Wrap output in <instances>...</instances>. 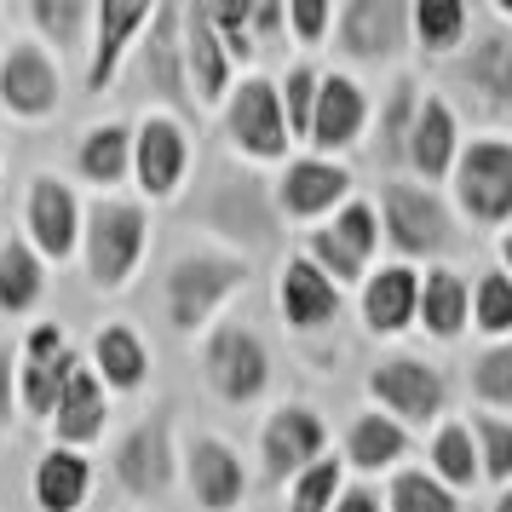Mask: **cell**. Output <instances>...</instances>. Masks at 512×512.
<instances>
[{
	"label": "cell",
	"instance_id": "cell-35",
	"mask_svg": "<svg viewBox=\"0 0 512 512\" xmlns=\"http://www.w3.org/2000/svg\"><path fill=\"white\" fill-rule=\"evenodd\" d=\"M29 24L41 47L58 52H87V35H93V0H29Z\"/></svg>",
	"mask_w": 512,
	"mask_h": 512
},
{
	"label": "cell",
	"instance_id": "cell-8",
	"mask_svg": "<svg viewBox=\"0 0 512 512\" xmlns=\"http://www.w3.org/2000/svg\"><path fill=\"white\" fill-rule=\"evenodd\" d=\"M455 202L472 225H512V139H472L449 167Z\"/></svg>",
	"mask_w": 512,
	"mask_h": 512
},
{
	"label": "cell",
	"instance_id": "cell-5",
	"mask_svg": "<svg viewBox=\"0 0 512 512\" xmlns=\"http://www.w3.org/2000/svg\"><path fill=\"white\" fill-rule=\"evenodd\" d=\"M219 116H225V139L236 144V156H248V162H288V121H282V98H277V81L271 75H242L225 104H219Z\"/></svg>",
	"mask_w": 512,
	"mask_h": 512
},
{
	"label": "cell",
	"instance_id": "cell-11",
	"mask_svg": "<svg viewBox=\"0 0 512 512\" xmlns=\"http://www.w3.org/2000/svg\"><path fill=\"white\" fill-rule=\"evenodd\" d=\"M328 29L351 64H392L409 47V6L403 0H340Z\"/></svg>",
	"mask_w": 512,
	"mask_h": 512
},
{
	"label": "cell",
	"instance_id": "cell-13",
	"mask_svg": "<svg viewBox=\"0 0 512 512\" xmlns=\"http://www.w3.org/2000/svg\"><path fill=\"white\" fill-rule=\"evenodd\" d=\"M179 472V449H173V415L150 409V415L116 443V484L139 501H162Z\"/></svg>",
	"mask_w": 512,
	"mask_h": 512
},
{
	"label": "cell",
	"instance_id": "cell-37",
	"mask_svg": "<svg viewBox=\"0 0 512 512\" xmlns=\"http://www.w3.org/2000/svg\"><path fill=\"white\" fill-rule=\"evenodd\" d=\"M415 104H420V87L409 75H397L386 104H380V121H374V156L386 167L403 162V139H409V121H415Z\"/></svg>",
	"mask_w": 512,
	"mask_h": 512
},
{
	"label": "cell",
	"instance_id": "cell-42",
	"mask_svg": "<svg viewBox=\"0 0 512 512\" xmlns=\"http://www.w3.org/2000/svg\"><path fill=\"white\" fill-rule=\"evenodd\" d=\"M472 392L484 409H507L512 415V340H495L472 357Z\"/></svg>",
	"mask_w": 512,
	"mask_h": 512
},
{
	"label": "cell",
	"instance_id": "cell-23",
	"mask_svg": "<svg viewBox=\"0 0 512 512\" xmlns=\"http://www.w3.org/2000/svg\"><path fill=\"white\" fill-rule=\"evenodd\" d=\"M179 47H185V81L196 104H225V93L236 87V64L225 58L219 35L208 24V6L202 0H179Z\"/></svg>",
	"mask_w": 512,
	"mask_h": 512
},
{
	"label": "cell",
	"instance_id": "cell-43",
	"mask_svg": "<svg viewBox=\"0 0 512 512\" xmlns=\"http://www.w3.org/2000/svg\"><path fill=\"white\" fill-rule=\"evenodd\" d=\"M317 81L323 75L311 64H294V70L277 81V98H282V121H288V139L305 144V127H311V104H317Z\"/></svg>",
	"mask_w": 512,
	"mask_h": 512
},
{
	"label": "cell",
	"instance_id": "cell-9",
	"mask_svg": "<svg viewBox=\"0 0 512 512\" xmlns=\"http://www.w3.org/2000/svg\"><path fill=\"white\" fill-rule=\"evenodd\" d=\"M202 374L225 403L242 409V403L265 397V386H271V351L248 323H213L208 346H202Z\"/></svg>",
	"mask_w": 512,
	"mask_h": 512
},
{
	"label": "cell",
	"instance_id": "cell-25",
	"mask_svg": "<svg viewBox=\"0 0 512 512\" xmlns=\"http://www.w3.org/2000/svg\"><path fill=\"white\" fill-rule=\"evenodd\" d=\"M415 300H420V271L415 265H380L363 277V294H357V311H363V328L369 334H403L415 328Z\"/></svg>",
	"mask_w": 512,
	"mask_h": 512
},
{
	"label": "cell",
	"instance_id": "cell-22",
	"mask_svg": "<svg viewBox=\"0 0 512 512\" xmlns=\"http://www.w3.org/2000/svg\"><path fill=\"white\" fill-rule=\"evenodd\" d=\"M271 202H277L282 219H323V213L351 202V173L328 156H300V162L282 167Z\"/></svg>",
	"mask_w": 512,
	"mask_h": 512
},
{
	"label": "cell",
	"instance_id": "cell-28",
	"mask_svg": "<svg viewBox=\"0 0 512 512\" xmlns=\"http://www.w3.org/2000/svg\"><path fill=\"white\" fill-rule=\"evenodd\" d=\"M29 495H35V507L41 512H81L87 507V495H93V466H87V455H75V449H58V443H52L47 455L35 461Z\"/></svg>",
	"mask_w": 512,
	"mask_h": 512
},
{
	"label": "cell",
	"instance_id": "cell-20",
	"mask_svg": "<svg viewBox=\"0 0 512 512\" xmlns=\"http://www.w3.org/2000/svg\"><path fill=\"white\" fill-rule=\"evenodd\" d=\"M461 156V121L455 110L443 104L438 93H420L415 104V121H409V139H403V167L415 173V185H443L449 167Z\"/></svg>",
	"mask_w": 512,
	"mask_h": 512
},
{
	"label": "cell",
	"instance_id": "cell-39",
	"mask_svg": "<svg viewBox=\"0 0 512 512\" xmlns=\"http://www.w3.org/2000/svg\"><path fill=\"white\" fill-rule=\"evenodd\" d=\"M380 512H461V501H455V495L426 472V466H397L392 489H386V501H380Z\"/></svg>",
	"mask_w": 512,
	"mask_h": 512
},
{
	"label": "cell",
	"instance_id": "cell-21",
	"mask_svg": "<svg viewBox=\"0 0 512 512\" xmlns=\"http://www.w3.org/2000/svg\"><path fill=\"white\" fill-rule=\"evenodd\" d=\"M52 438H58V449H87V443L104 438V426H110V392L98 386V374L81 363V357H70V369H64V380H58V403H52Z\"/></svg>",
	"mask_w": 512,
	"mask_h": 512
},
{
	"label": "cell",
	"instance_id": "cell-34",
	"mask_svg": "<svg viewBox=\"0 0 512 512\" xmlns=\"http://www.w3.org/2000/svg\"><path fill=\"white\" fill-rule=\"evenodd\" d=\"M426 472L438 478L449 495H461V489H478V449H472V432H466V420H438V432H432V449H426Z\"/></svg>",
	"mask_w": 512,
	"mask_h": 512
},
{
	"label": "cell",
	"instance_id": "cell-1",
	"mask_svg": "<svg viewBox=\"0 0 512 512\" xmlns=\"http://www.w3.org/2000/svg\"><path fill=\"white\" fill-rule=\"evenodd\" d=\"M144 248H150V219L139 202L98 196L93 208H81V259L98 294H121L139 271Z\"/></svg>",
	"mask_w": 512,
	"mask_h": 512
},
{
	"label": "cell",
	"instance_id": "cell-18",
	"mask_svg": "<svg viewBox=\"0 0 512 512\" xmlns=\"http://www.w3.org/2000/svg\"><path fill=\"white\" fill-rule=\"evenodd\" d=\"M24 242L47 259H70L81 248V202H75V190L64 179H52V173H35L29 179V208H24Z\"/></svg>",
	"mask_w": 512,
	"mask_h": 512
},
{
	"label": "cell",
	"instance_id": "cell-6",
	"mask_svg": "<svg viewBox=\"0 0 512 512\" xmlns=\"http://www.w3.org/2000/svg\"><path fill=\"white\" fill-rule=\"evenodd\" d=\"M374 254H380V219H374V202H363V196H351L346 208H334L328 225H317V231L305 236V259H311L334 288L369 277Z\"/></svg>",
	"mask_w": 512,
	"mask_h": 512
},
{
	"label": "cell",
	"instance_id": "cell-33",
	"mask_svg": "<svg viewBox=\"0 0 512 512\" xmlns=\"http://www.w3.org/2000/svg\"><path fill=\"white\" fill-rule=\"evenodd\" d=\"M47 294V265L29 248L24 236H6L0 242V311L6 317H29Z\"/></svg>",
	"mask_w": 512,
	"mask_h": 512
},
{
	"label": "cell",
	"instance_id": "cell-29",
	"mask_svg": "<svg viewBox=\"0 0 512 512\" xmlns=\"http://www.w3.org/2000/svg\"><path fill=\"white\" fill-rule=\"evenodd\" d=\"M87 369L98 374V386H104V392H139L144 374H150V346L139 340V328L110 323V328H98L93 363H87Z\"/></svg>",
	"mask_w": 512,
	"mask_h": 512
},
{
	"label": "cell",
	"instance_id": "cell-2",
	"mask_svg": "<svg viewBox=\"0 0 512 512\" xmlns=\"http://www.w3.org/2000/svg\"><path fill=\"white\" fill-rule=\"evenodd\" d=\"M248 288V259L231 248H196L167 265V323L179 334H202L225 311L231 294Z\"/></svg>",
	"mask_w": 512,
	"mask_h": 512
},
{
	"label": "cell",
	"instance_id": "cell-16",
	"mask_svg": "<svg viewBox=\"0 0 512 512\" xmlns=\"http://www.w3.org/2000/svg\"><path fill=\"white\" fill-rule=\"evenodd\" d=\"M328 426L311 403H282L271 409L265 432H259V461H265V478L271 484H288L294 472H305L311 461H323Z\"/></svg>",
	"mask_w": 512,
	"mask_h": 512
},
{
	"label": "cell",
	"instance_id": "cell-7",
	"mask_svg": "<svg viewBox=\"0 0 512 512\" xmlns=\"http://www.w3.org/2000/svg\"><path fill=\"white\" fill-rule=\"evenodd\" d=\"M369 397L380 403V415L397 420L403 432L409 426H438L443 403H449V380H443L438 363L397 351V357H386V363L369 369Z\"/></svg>",
	"mask_w": 512,
	"mask_h": 512
},
{
	"label": "cell",
	"instance_id": "cell-27",
	"mask_svg": "<svg viewBox=\"0 0 512 512\" xmlns=\"http://www.w3.org/2000/svg\"><path fill=\"white\" fill-rule=\"evenodd\" d=\"M277 305H282V323L311 334V328H323V323L340 317V288H334L305 254H294L277 277Z\"/></svg>",
	"mask_w": 512,
	"mask_h": 512
},
{
	"label": "cell",
	"instance_id": "cell-17",
	"mask_svg": "<svg viewBox=\"0 0 512 512\" xmlns=\"http://www.w3.org/2000/svg\"><path fill=\"white\" fill-rule=\"evenodd\" d=\"M144 24H150V0H98L93 6V41H87V75H81L87 93H110Z\"/></svg>",
	"mask_w": 512,
	"mask_h": 512
},
{
	"label": "cell",
	"instance_id": "cell-38",
	"mask_svg": "<svg viewBox=\"0 0 512 512\" xmlns=\"http://www.w3.org/2000/svg\"><path fill=\"white\" fill-rule=\"evenodd\" d=\"M466 323L489 340H512V282L501 271H484L466 288Z\"/></svg>",
	"mask_w": 512,
	"mask_h": 512
},
{
	"label": "cell",
	"instance_id": "cell-15",
	"mask_svg": "<svg viewBox=\"0 0 512 512\" xmlns=\"http://www.w3.org/2000/svg\"><path fill=\"white\" fill-rule=\"evenodd\" d=\"M190 173V133L173 116H144L133 127V179L150 202H173Z\"/></svg>",
	"mask_w": 512,
	"mask_h": 512
},
{
	"label": "cell",
	"instance_id": "cell-24",
	"mask_svg": "<svg viewBox=\"0 0 512 512\" xmlns=\"http://www.w3.org/2000/svg\"><path fill=\"white\" fill-rule=\"evenodd\" d=\"M185 478H190V495H196L202 512H236L242 495H248V466H242V455L225 438H213V432H202L185 449Z\"/></svg>",
	"mask_w": 512,
	"mask_h": 512
},
{
	"label": "cell",
	"instance_id": "cell-40",
	"mask_svg": "<svg viewBox=\"0 0 512 512\" xmlns=\"http://www.w3.org/2000/svg\"><path fill=\"white\" fill-rule=\"evenodd\" d=\"M466 432H472V449H478V478L489 484H512V420L501 415H472L466 420Z\"/></svg>",
	"mask_w": 512,
	"mask_h": 512
},
{
	"label": "cell",
	"instance_id": "cell-30",
	"mask_svg": "<svg viewBox=\"0 0 512 512\" xmlns=\"http://www.w3.org/2000/svg\"><path fill=\"white\" fill-rule=\"evenodd\" d=\"M415 323L426 328L432 340H461V328H466V277L461 271H449V265L420 271Z\"/></svg>",
	"mask_w": 512,
	"mask_h": 512
},
{
	"label": "cell",
	"instance_id": "cell-12",
	"mask_svg": "<svg viewBox=\"0 0 512 512\" xmlns=\"http://www.w3.org/2000/svg\"><path fill=\"white\" fill-rule=\"evenodd\" d=\"M472 47L455 58V81L466 87V98L495 121H512V24L484 18L478 29H466Z\"/></svg>",
	"mask_w": 512,
	"mask_h": 512
},
{
	"label": "cell",
	"instance_id": "cell-41",
	"mask_svg": "<svg viewBox=\"0 0 512 512\" xmlns=\"http://www.w3.org/2000/svg\"><path fill=\"white\" fill-rule=\"evenodd\" d=\"M340 489H346V466L323 455V461H311L305 472L288 478V512H328Z\"/></svg>",
	"mask_w": 512,
	"mask_h": 512
},
{
	"label": "cell",
	"instance_id": "cell-44",
	"mask_svg": "<svg viewBox=\"0 0 512 512\" xmlns=\"http://www.w3.org/2000/svg\"><path fill=\"white\" fill-rule=\"evenodd\" d=\"M328 24H334V6L328 0H288L282 6V29H294L305 47H317L328 35Z\"/></svg>",
	"mask_w": 512,
	"mask_h": 512
},
{
	"label": "cell",
	"instance_id": "cell-31",
	"mask_svg": "<svg viewBox=\"0 0 512 512\" xmlns=\"http://www.w3.org/2000/svg\"><path fill=\"white\" fill-rule=\"evenodd\" d=\"M403 455H409V432H403L397 420H386L380 409H363L346 432V461L340 466H357V472H397Z\"/></svg>",
	"mask_w": 512,
	"mask_h": 512
},
{
	"label": "cell",
	"instance_id": "cell-36",
	"mask_svg": "<svg viewBox=\"0 0 512 512\" xmlns=\"http://www.w3.org/2000/svg\"><path fill=\"white\" fill-rule=\"evenodd\" d=\"M466 29H472V12H466L461 0H415V6H409V35H415L426 52L466 47Z\"/></svg>",
	"mask_w": 512,
	"mask_h": 512
},
{
	"label": "cell",
	"instance_id": "cell-3",
	"mask_svg": "<svg viewBox=\"0 0 512 512\" xmlns=\"http://www.w3.org/2000/svg\"><path fill=\"white\" fill-rule=\"evenodd\" d=\"M380 236L392 242L403 265L409 259H443L455 248V213L438 190L415 185V179H386L380 185Z\"/></svg>",
	"mask_w": 512,
	"mask_h": 512
},
{
	"label": "cell",
	"instance_id": "cell-47",
	"mask_svg": "<svg viewBox=\"0 0 512 512\" xmlns=\"http://www.w3.org/2000/svg\"><path fill=\"white\" fill-rule=\"evenodd\" d=\"M495 254H501V277L512 282V225L501 231V242H495Z\"/></svg>",
	"mask_w": 512,
	"mask_h": 512
},
{
	"label": "cell",
	"instance_id": "cell-10",
	"mask_svg": "<svg viewBox=\"0 0 512 512\" xmlns=\"http://www.w3.org/2000/svg\"><path fill=\"white\" fill-rule=\"evenodd\" d=\"M58 98H64V81H58L52 52L29 35H12L0 47V110L12 121H47Z\"/></svg>",
	"mask_w": 512,
	"mask_h": 512
},
{
	"label": "cell",
	"instance_id": "cell-19",
	"mask_svg": "<svg viewBox=\"0 0 512 512\" xmlns=\"http://www.w3.org/2000/svg\"><path fill=\"white\" fill-rule=\"evenodd\" d=\"M70 334L58 323H35L24 334V351H18V369H12V380H18V409H24L29 420H47L52 403H58V380H64V369H70Z\"/></svg>",
	"mask_w": 512,
	"mask_h": 512
},
{
	"label": "cell",
	"instance_id": "cell-48",
	"mask_svg": "<svg viewBox=\"0 0 512 512\" xmlns=\"http://www.w3.org/2000/svg\"><path fill=\"white\" fill-rule=\"evenodd\" d=\"M495 512H512V484L501 489V495H495Z\"/></svg>",
	"mask_w": 512,
	"mask_h": 512
},
{
	"label": "cell",
	"instance_id": "cell-32",
	"mask_svg": "<svg viewBox=\"0 0 512 512\" xmlns=\"http://www.w3.org/2000/svg\"><path fill=\"white\" fill-rule=\"evenodd\" d=\"M75 167H81V179H93V185H121V179H133V127L127 121H98L81 133V150H75Z\"/></svg>",
	"mask_w": 512,
	"mask_h": 512
},
{
	"label": "cell",
	"instance_id": "cell-4",
	"mask_svg": "<svg viewBox=\"0 0 512 512\" xmlns=\"http://www.w3.org/2000/svg\"><path fill=\"white\" fill-rule=\"evenodd\" d=\"M121 70L133 75V87L144 98H156L179 116H196V98H190V81H185V47H179V0H162V6H150V24L144 35L133 41L127 52V64Z\"/></svg>",
	"mask_w": 512,
	"mask_h": 512
},
{
	"label": "cell",
	"instance_id": "cell-14",
	"mask_svg": "<svg viewBox=\"0 0 512 512\" xmlns=\"http://www.w3.org/2000/svg\"><path fill=\"white\" fill-rule=\"evenodd\" d=\"M369 116H374V104H369V93H363V81H357V75H323V81H317V104H311L305 144H311L317 156L334 162L340 150L363 144Z\"/></svg>",
	"mask_w": 512,
	"mask_h": 512
},
{
	"label": "cell",
	"instance_id": "cell-46",
	"mask_svg": "<svg viewBox=\"0 0 512 512\" xmlns=\"http://www.w3.org/2000/svg\"><path fill=\"white\" fill-rule=\"evenodd\" d=\"M12 426V346L0 340V432Z\"/></svg>",
	"mask_w": 512,
	"mask_h": 512
},
{
	"label": "cell",
	"instance_id": "cell-45",
	"mask_svg": "<svg viewBox=\"0 0 512 512\" xmlns=\"http://www.w3.org/2000/svg\"><path fill=\"white\" fill-rule=\"evenodd\" d=\"M328 512H380V495H374L369 484H346L340 495H334V507Z\"/></svg>",
	"mask_w": 512,
	"mask_h": 512
},
{
	"label": "cell",
	"instance_id": "cell-26",
	"mask_svg": "<svg viewBox=\"0 0 512 512\" xmlns=\"http://www.w3.org/2000/svg\"><path fill=\"white\" fill-rule=\"evenodd\" d=\"M213 231L219 236H248L254 248H265L271 236H277V202H271V190L265 179H236V173H219V208L208 213Z\"/></svg>",
	"mask_w": 512,
	"mask_h": 512
}]
</instances>
